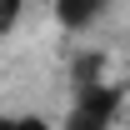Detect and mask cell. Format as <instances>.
Wrapping results in <instances>:
<instances>
[{
  "mask_svg": "<svg viewBox=\"0 0 130 130\" xmlns=\"http://www.w3.org/2000/svg\"><path fill=\"white\" fill-rule=\"evenodd\" d=\"M115 0H55V20H60V30H90L105 10H110Z\"/></svg>",
  "mask_w": 130,
  "mask_h": 130,
  "instance_id": "7a4b0ae2",
  "label": "cell"
},
{
  "mask_svg": "<svg viewBox=\"0 0 130 130\" xmlns=\"http://www.w3.org/2000/svg\"><path fill=\"white\" fill-rule=\"evenodd\" d=\"M120 100L125 90L105 80H80L75 85V100L65 110V130H110L115 115H120Z\"/></svg>",
  "mask_w": 130,
  "mask_h": 130,
  "instance_id": "6da1fadb",
  "label": "cell"
},
{
  "mask_svg": "<svg viewBox=\"0 0 130 130\" xmlns=\"http://www.w3.org/2000/svg\"><path fill=\"white\" fill-rule=\"evenodd\" d=\"M0 130H15V120H10V115H0Z\"/></svg>",
  "mask_w": 130,
  "mask_h": 130,
  "instance_id": "5b68a950",
  "label": "cell"
},
{
  "mask_svg": "<svg viewBox=\"0 0 130 130\" xmlns=\"http://www.w3.org/2000/svg\"><path fill=\"white\" fill-rule=\"evenodd\" d=\"M125 90H130V85H125Z\"/></svg>",
  "mask_w": 130,
  "mask_h": 130,
  "instance_id": "8992f818",
  "label": "cell"
},
{
  "mask_svg": "<svg viewBox=\"0 0 130 130\" xmlns=\"http://www.w3.org/2000/svg\"><path fill=\"white\" fill-rule=\"evenodd\" d=\"M15 130H55L45 115H15Z\"/></svg>",
  "mask_w": 130,
  "mask_h": 130,
  "instance_id": "277c9868",
  "label": "cell"
},
{
  "mask_svg": "<svg viewBox=\"0 0 130 130\" xmlns=\"http://www.w3.org/2000/svg\"><path fill=\"white\" fill-rule=\"evenodd\" d=\"M20 10H25V0H0V40L15 30V20H20Z\"/></svg>",
  "mask_w": 130,
  "mask_h": 130,
  "instance_id": "3957f363",
  "label": "cell"
}]
</instances>
